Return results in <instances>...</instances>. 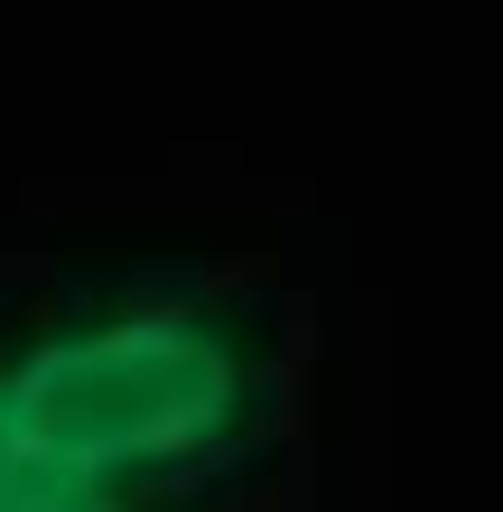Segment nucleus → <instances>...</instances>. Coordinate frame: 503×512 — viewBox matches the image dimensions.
Here are the masks:
<instances>
[{
  "label": "nucleus",
  "instance_id": "1",
  "mask_svg": "<svg viewBox=\"0 0 503 512\" xmlns=\"http://www.w3.org/2000/svg\"><path fill=\"white\" fill-rule=\"evenodd\" d=\"M271 419V354L205 289H150L103 317L0 345V512L150 503L243 466Z\"/></svg>",
  "mask_w": 503,
  "mask_h": 512
}]
</instances>
